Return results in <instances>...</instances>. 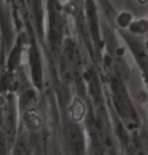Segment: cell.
I'll return each instance as SVG.
<instances>
[{"instance_id": "52a82bcc", "label": "cell", "mask_w": 148, "mask_h": 155, "mask_svg": "<svg viewBox=\"0 0 148 155\" xmlns=\"http://www.w3.org/2000/svg\"><path fill=\"white\" fill-rule=\"evenodd\" d=\"M2 146H3V143H2L1 137H0V150H1V149H2Z\"/></svg>"}, {"instance_id": "ba28073f", "label": "cell", "mask_w": 148, "mask_h": 155, "mask_svg": "<svg viewBox=\"0 0 148 155\" xmlns=\"http://www.w3.org/2000/svg\"><path fill=\"white\" fill-rule=\"evenodd\" d=\"M2 102H3V99H2V97H0V104H2Z\"/></svg>"}, {"instance_id": "3957f363", "label": "cell", "mask_w": 148, "mask_h": 155, "mask_svg": "<svg viewBox=\"0 0 148 155\" xmlns=\"http://www.w3.org/2000/svg\"><path fill=\"white\" fill-rule=\"evenodd\" d=\"M25 120L31 129H37L42 126V120L36 110H28L25 114Z\"/></svg>"}, {"instance_id": "277c9868", "label": "cell", "mask_w": 148, "mask_h": 155, "mask_svg": "<svg viewBox=\"0 0 148 155\" xmlns=\"http://www.w3.org/2000/svg\"><path fill=\"white\" fill-rule=\"evenodd\" d=\"M84 114V107L82 104V102L78 99H75L73 102V106H72V117H73L74 120H80L82 118Z\"/></svg>"}, {"instance_id": "5b68a950", "label": "cell", "mask_w": 148, "mask_h": 155, "mask_svg": "<svg viewBox=\"0 0 148 155\" xmlns=\"http://www.w3.org/2000/svg\"><path fill=\"white\" fill-rule=\"evenodd\" d=\"M18 59H19V50L18 48H15L13 50L12 54H11L9 61H8V66H9L10 69H13L16 66L17 62H18Z\"/></svg>"}, {"instance_id": "6da1fadb", "label": "cell", "mask_w": 148, "mask_h": 155, "mask_svg": "<svg viewBox=\"0 0 148 155\" xmlns=\"http://www.w3.org/2000/svg\"><path fill=\"white\" fill-rule=\"evenodd\" d=\"M69 137H70L71 146L75 153H80L83 150V140L81 137V132L76 125L72 124L69 127Z\"/></svg>"}, {"instance_id": "7a4b0ae2", "label": "cell", "mask_w": 148, "mask_h": 155, "mask_svg": "<svg viewBox=\"0 0 148 155\" xmlns=\"http://www.w3.org/2000/svg\"><path fill=\"white\" fill-rule=\"evenodd\" d=\"M31 67H33L34 81L38 86H40L41 85V64L39 60V55H38L35 48H33L31 52Z\"/></svg>"}, {"instance_id": "8992f818", "label": "cell", "mask_w": 148, "mask_h": 155, "mask_svg": "<svg viewBox=\"0 0 148 155\" xmlns=\"http://www.w3.org/2000/svg\"><path fill=\"white\" fill-rule=\"evenodd\" d=\"M65 9L69 13H75L77 11V6H76V4H75V3H72V2H71V3L66 5Z\"/></svg>"}]
</instances>
